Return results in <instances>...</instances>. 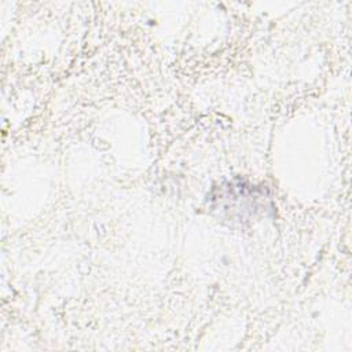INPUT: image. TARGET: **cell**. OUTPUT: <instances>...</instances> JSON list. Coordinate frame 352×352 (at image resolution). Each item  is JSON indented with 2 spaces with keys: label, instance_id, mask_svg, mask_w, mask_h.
Instances as JSON below:
<instances>
[{
  "label": "cell",
  "instance_id": "6da1fadb",
  "mask_svg": "<svg viewBox=\"0 0 352 352\" xmlns=\"http://www.w3.org/2000/svg\"><path fill=\"white\" fill-rule=\"evenodd\" d=\"M236 197L234 195L228 183L216 187L213 194L210 195L212 209L220 212L221 216H226L231 221L242 223L248 220V214L254 217L256 212L260 209H265L268 197L263 188H256L252 184L245 182L234 183Z\"/></svg>",
  "mask_w": 352,
  "mask_h": 352
}]
</instances>
